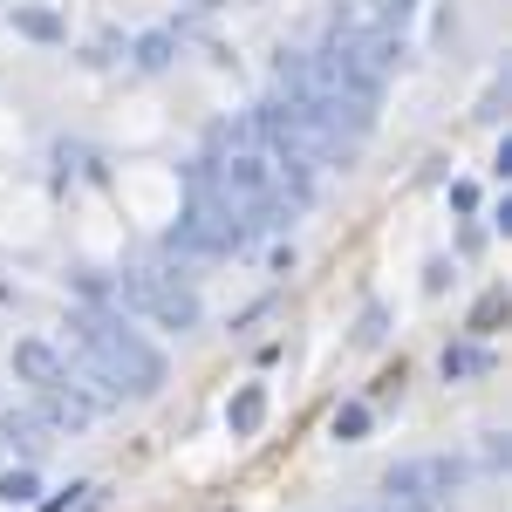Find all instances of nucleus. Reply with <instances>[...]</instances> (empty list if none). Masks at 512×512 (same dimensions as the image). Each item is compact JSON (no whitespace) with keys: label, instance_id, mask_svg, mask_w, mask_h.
<instances>
[{"label":"nucleus","instance_id":"nucleus-5","mask_svg":"<svg viewBox=\"0 0 512 512\" xmlns=\"http://www.w3.org/2000/svg\"><path fill=\"white\" fill-rule=\"evenodd\" d=\"M48 424H41L35 410H7V417H0V444H7V451H21V465H35L41 451H48Z\"/></svg>","mask_w":512,"mask_h":512},{"label":"nucleus","instance_id":"nucleus-1","mask_svg":"<svg viewBox=\"0 0 512 512\" xmlns=\"http://www.w3.org/2000/svg\"><path fill=\"white\" fill-rule=\"evenodd\" d=\"M76 342H82V369H96L110 390L123 396H158L164 390V355L137 335V328H123L117 315H76Z\"/></svg>","mask_w":512,"mask_h":512},{"label":"nucleus","instance_id":"nucleus-15","mask_svg":"<svg viewBox=\"0 0 512 512\" xmlns=\"http://www.w3.org/2000/svg\"><path fill=\"white\" fill-rule=\"evenodd\" d=\"M192 7H226V0H192Z\"/></svg>","mask_w":512,"mask_h":512},{"label":"nucleus","instance_id":"nucleus-14","mask_svg":"<svg viewBox=\"0 0 512 512\" xmlns=\"http://www.w3.org/2000/svg\"><path fill=\"white\" fill-rule=\"evenodd\" d=\"M355 342H383V308H369V315H362V328H355Z\"/></svg>","mask_w":512,"mask_h":512},{"label":"nucleus","instance_id":"nucleus-10","mask_svg":"<svg viewBox=\"0 0 512 512\" xmlns=\"http://www.w3.org/2000/svg\"><path fill=\"white\" fill-rule=\"evenodd\" d=\"M35 465H14V472H0V506H35Z\"/></svg>","mask_w":512,"mask_h":512},{"label":"nucleus","instance_id":"nucleus-12","mask_svg":"<svg viewBox=\"0 0 512 512\" xmlns=\"http://www.w3.org/2000/svg\"><path fill=\"white\" fill-rule=\"evenodd\" d=\"M328 431H335V444H362L369 437V403H342Z\"/></svg>","mask_w":512,"mask_h":512},{"label":"nucleus","instance_id":"nucleus-9","mask_svg":"<svg viewBox=\"0 0 512 512\" xmlns=\"http://www.w3.org/2000/svg\"><path fill=\"white\" fill-rule=\"evenodd\" d=\"M437 369H444V383H465V376H485L492 369V355L478 349V342H458V349L437 355Z\"/></svg>","mask_w":512,"mask_h":512},{"label":"nucleus","instance_id":"nucleus-7","mask_svg":"<svg viewBox=\"0 0 512 512\" xmlns=\"http://www.w3.org/2000/svg\"><path fill=\"white\" fill-rule=\"evenodd\" d=\"M417 14V0H342L335 21H355V28H403Z\"/></svg>","mask_w":512,"mask_h":512},{"label":"nucleus","instance_id":"nucleus-16","mask_svg":"<svg viewBox=\"0 0 512 512\" xmlns=\"http://www.w3.org/2000/svg\"><path fill=\"white\" fill-rule=\"evenodd\" d=\"M376 512H403V506H390V499H383V506H376Z\"/></svg>","mask_w":512,"mask_h":512},{"label":"nucleus","instance_id":"nucleus-6","mask_svg":"<svg viewBox=\"0 0 512 512\" xmlns=\"http://www.w3.org/2000/svg\"><path fill=\"white\" fill-rule=\"evenodd\" d=\"M14 376H21V383H35V390H48V383H62V376H69V362L48 349V342H14Z\"/></svg>","mask_w":512,"mask_h":512},{"label":"nucleus","instance_id":"nucleus-8","mask_svg":"<svg viewBox=\"0 0 512 512\" xmlns=\"http://www.w3.org/2000/svg\"><path fill=\"white\" fill-rule=\"evenodd\" d=\"M260 424H267V390H260V383H246V390L226 403V431H233V437H253Z\"/></svg>","mask_w":512,"mask_h":512},{"label":"nucleus","instance_id":"nucleus-11","mask_svg":"<svg viewBox=\"0 0 512 512\" xmlns=\"http://www.w3.org/2000/svg\"><path fill=\"white\" fill-rule=\"evenodd\" d=\"M171 55H178V35L171 28H151V35L137 41V69H164Z\"/></svg>","mask_w":512,"mask_h":512},{"label":"nucleus","instance_id":"nucleus-2","mask_svg":"<svg viewBox=\"0 0 512 512\" xmlns=\"http://www.w3.org/2000/svg\"><path fill=\"white\" fill-rule=\"evenodd\" d=\"M458 485H465V458L431 451V458H403V465L383 478V499L403 506V512H451Z\"/></svg>","mask_w":512,"mask_h":512},{"label":"nucleus","instance_id":"nucleus-3","mask_svg":"<svg viewBox=\"0 0 512 512\" xmlns=\"http://www.w3.org/2000/svg\"><path fill=\"white\" fill-rule=\"evenodd\" d=\"M123 301H130L137 315H151L158 328H171V335H192L198 315H205V301H198L192 280L158 274V267H137V274L123 280Z\"/></svg>","mask_w":512,"mask_h":512},{"label":"nucleus","instance_id":"nucleus-13","mask_svg":"<svg viewBox=\"0 0 512 512\" xmlns=\"http://www.w3.org/2000/svg\"><path fill=\"white\" fill-rule=\"evenodd\" d=\"M14 28H21L28 41H62V21H55L48 7H21V14H14Z\"/></svg>","mask_w":512,"mask_h":512},{"label":"nucleus","instance_id":"nucleus-4","mask_svg":"<svg viewBox=\"0 0 512 512\" xmlns=\"http://www.w3.org/2000/svg\"><path fill=\"white\" fill-rule=\"evenodd\" d=\"M35 417L48 424V431H82V424L96 417V403H89V396L62 376V383H48V390H41V410H35Z\"/></svg>","mask_w":512,"mask_h":512}]
</instances>
